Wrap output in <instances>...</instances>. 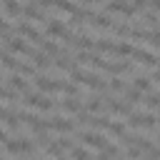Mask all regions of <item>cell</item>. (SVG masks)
I'll use <instances>...</instances> for the list:
<instances>
[{
	"mask_svg": "<svg viewBox=\"0 0 160 160\" xmlns=\"http://www.w3.org/2000/svg\"><path fill=\"white\" fill-rule=\"evenodd\" d=\"M5 152H8V155H22L20 135H18V138H8V142H5Z\"/></svg>",
	"mask_w": 160,
	"mask_h": 160,
	"instance_id": "21",
	"label": "cell"
},
{
	"mask_svg": "<svg viewBox=\"0 0 160 160\" xmlns=\"http://www.w3.org/2000/svg\"><path fill=\"white\" fill-rule=\"evenodd\" d=\"M132 88H138L140 92H150V78L135 72V75H132Z\"/></svg>",
	"mask_w": 160,
	"mask_h": 160,
	"instance_id": "19",
	"label": "cell"
},
{
	"mask_svg": "<svg viewBox=\"0 0 160 160\" xmlns=\"http://www.w3.org/2000/svg\"><path fill=\"white\" fill-rule=\"evenodd\" d=\"M22 15L28 18V20H45L48 22V18H45V12H42V8L32 0V2H28L25 8H22Z\"/></svg>",
	"mask_w": 160,
	"mask_h": 160,
	"instance_id": "13",
	"label": "cell"
},
{
	"mask_svg": "<svg viewBox=\"0 0 160 160\" xmlns=\"http://www.w3.org/2000/svg\"><path fill=\"white\" fill-rule=\"evenodd\" d=\"M125 100H128L130 105H138V102H142V92H140L138 88H128V90H125Z\"/></svg>",
	"mask_w": 160,
	"mask_h": 160,
	"instance_id": "23",
	"label": "cell"
},
{
	"mask_svg": "<svg viewBox=\"0 0 160 160\" xmlns=\"http://www.w3.org/2000/svg\"><path fill=\"white\" fill-rule=\"evenodd\" d=\"M88 22L92 25V28H102V30H110L112 28V18L108 15V12H90V18H88Z\"/></svg>",
	"mask_w": 160,
	"mask_h": 160,
	"instance_id": "11",
	"label": "cell"
},
{
	"mask_svg": "<svg viewBox=\"0 0 160 160\" xmlns=\"http://www.w3.org/2000/svg\"><path fill=\"white\" fill-rule=\"evenodd\" d=\"M52 160H68V158H65V155H58V158H52Z\"/></svg>",
	"mask_w": 160,
	"mask_h": 160,
	"instance_id": "32",
	"label": "cell"
},
{
	"mask_svg": "<svg viewBox=\"0 0 160 160\" xmlns=\"http://www.w3.org/2000/svg\"><path fill=\"white\" fill-rule=\"evenodd\" d=\"M130 5H132L135 10H145V8H148V0H132Z\"/></svg>",
	"mask_w": 160,
	"mask_h": 160,
	"instance_id": "28",
	"label": "cell"
},
{
	"mask_svg": "<svg viewBox=\"0 0 160 160\" xmlns=\"http://www.w3.org/2000/svg\"><path fill=\"white\" fill-rule=\"evenodd\" d=\"M18 72H20L22 78H35V75H38V70H35L32 65H28V62H20V65H18Z\"/></svg>",
	"mask_w": 160,
	"mask_h": 160,
	"instance_id": "27",
	"label": "cell"
},
{
	"mask_svg": "<svg viewBox=\"0 0 160 160\" xmlns=\"http://www.w3.org/2000/svg\"><path fill=\"white\" fill-rule=\"evenodd\" d=\"M80 135V140L88 145V148H95V150H102L105 145H108V138L102 135V132H98V130H80L78 132Z\"/></svg>",
	"mask_w": 160,
	"mask_h": 160,
	"instance_id": "3",
	"label": "cell"
},
{
	"mask_svg": "<svg viewBox=\"0 0 160 160\" xmlns=\"http://www.w3.org/2000/svg\"><path fill=\"white\" fill-rule=\"evenodd\" d=\"M142 105L148 110H160V92H145L142 95Z\"/></svg>",
	"mask_w": 160,
	"mask_h": 160,
	"instance_id": "20",
	"label": "cell"
},
{
	"mask_svg": "<svg viewBox=\"0 0 160 160\" xmlns=\"http://www.w3.org/2000/svg\"><path fill=\"white\" fill-rule=\"evenodd\" d=\"M0 65H2L5 70H12V72H18V65H20V62H18V60H15L10 52H5V55L0 58Z\"/></svg>",
	"mask_w": 160,
	"mask_h": 160,
	"instance_id": "22",
	"label": "cell"
},
{
	"mask_svg": "<svg viewBox=\"0 0 160 160\" xmlns=\"http://www.w3.org/2000/svg\"><path fill=\"white\" fill-rule=\"evenodd\" d=\"M15 35L28 38V40H30V42H35V45H42V40H45V38H42L32 25H30V22H18V25H15Z\"/></svg>",
	"mask_w": 160,
	"mask_h": 160,
	"instance_id": "5",
	"label": "cell"
},
{
	"mask_svg": "<svg viewBox=\"0 0 160 160\" xmlns=\"http://www.w3.org/2000/svg\"><path fill=\"white\" fill-rule=\"evenodd\" d=\"M25 105L30 110H40V112H50L55 108V102L45 95V92H28L25 95Z\"/></svg>",
	"mask_w": 160,
	"mask_h": 160,
	"instance_id": "2",
	"label": "cell"
},
{
	"mask_svg": "<svg viewBox=\"0 0 160 160\" xmlns=\"http://www.w3.org/2000/svg\"><path fill=\"white\" fill-rule=\"evenodd\" d=\"M105 105H108V110L112 112V115H122V118H128L130 112H132V105L128 102V100H118V98H105Z\"/></svg>",
	"mask_w": 160,
	"mask_h": 160,
	"instance_id": "7",
	"label": "cell"
},
{
	"mask_svg": "<svg viewBox=\"0 0 160 160\" xmlns=\"http://www.w3.org/2000/svg\"><path fill=\"white\" fill-rule=\"evenodd\" d=\"M112 160H115V158H112ZM118 160H122V158H118Z\"/></svg>",
	"mask_w": 160,
	"mask_h": 160,
	"instance_id": "34",
	"label": "cell"
},
{
	"mask_svg": "<svg viewBox=\"0 0 160 160\" xmlns=\"http://www.w3.org/2000/svg\"><path fill=\"white\" fill-rule=\"evenodd\" d=\"M112 138H118V140H122L125 135H128V122H115V120H110L108 122V128H105Z\"/></svg>",
	"mask_w": 160,
	"mask_h": 160,
	"instance_id": "16",
	"label": "cell"
},
{
	"mask_svg": "<svg viewBox=\"0 0 160 160\" xmlns=\"http://www.w3.org/2000/svg\"><path fill=\"white\" fill-rule=\"evenodd\" d=\"M42 52H48V55H52V58H58L60 55V45L58 42H52V40H42Z\"/></svg>",
	"mask_w": 160,
	"mask_h": 160,
	"instance_id": "25",
	"label": "cell"
},
{
	"mask_svg": "<svg viewBox=\"0 0 160 160\" xmlns=\"http://www.w3.org/2000/svg\"><path fill=\"white\" fill-rule=\"evenodd\" d=\"M150 10H155V12H160V0H150Z\"/></svg>",
	"mask_w": 160,
	"mask_h": 160,
	"instance_id": "29",
	"label": "cell"
},
{
	"mask_svg": "<svg viewBox=\"0 0 160 160\" xmlns=\"http://www.w3.org/2000/svg\"><path fill=\"white\" fill-rule=\"evenodd\" d=\"M132 58H135L138 65H145V68H152V70L160 65V58H158L155 52H150V50H140V48H135Z\"/></svg>",
	"mask_w": 160,
	"mask_h": 160,
	"instance_id": "9",
	"label": "cell"
},
{
	"mask_svg": "<svg viewBox=\"0 0 160 160\" xmlns=\"http://www.w3.org/2000/svg\"><path fill=\"white\" fill-rule=\"evenodd\" d=\"M45 32H48L50 38H62V40L70 35V30L65 28V22L58 20V18H48V22H45Z\"/></svg>",
	"mask_w": 160,
	"mask_h": 160,
	"instance_id": "8",
	"label": "cell"
},
{
	"mask_svg": "<svg viewBox=\"0 0 160 160\" xmlns=\"http://www.w3.org/2000/svg\"><path fill=\"white\" fill-rule=\"evenodd\" d=\"M48 130L70 135V132H78V122H72V120H68V118H50V120H48Z\"/></svg>",
	"mask_w": 160,
	"mask_h": 160,
	"instance_id": "4",
	"label": "cell"
},
{
	"mask_svg": "<svg viewBox=\"0 0 160 160\" xmlns=\"http://www.w3.org/2000/svg\"><path fill=\"white\" fill-rule=\"evenodd\" d=\"M102 108H105V95H90V98H88V102H85V110H88V112H92V115H95V112H100Z\"/></svg>",
	"mask_w": 160,
	"mask_h": 160,
	"instance_id": "15",
	"label": "cell"
},
{
	"mask_svg": "<svg viewBox=\"0 0 160 160\" xmlns=\"http://www.w3.org/2000/svg\"><path fill=\"white\" fill-rule=\"evenodd\" d=\"M5 45H8V50L10 52H20V55H25V58H32V48L25 42V38H20V35H15V38H8L5 40Z\"/></svg>",
	"mask_w": 160,
	"mask_h": 160,
	"instance_id": "6",
	"label": "cell"
},
{
	"mask_svg": "<svg viewBox=\"0 0 160 160\" xmlns=\"http://www.w3.org/2000/svg\"><path fill=\"white\" fill-rule=\"evenodd\" d=\"M88 8H92V5H100V2H105V0H82Z\"/></svg>",
	"mask_w": 160,
	"mask_h": 160,
	"instance_id": "31",
	"label": "cell"
},
{
	"mask_svg": "<svg viewBox=\"0 0 160 160\" xmlns=\"http://www.w3.org/2000/svg\"><path fill=\"white\" fill-rule=\"evenodd\" d=\"M152 80H155V82H160V65L152 70Z\"/></svg>",
	"mask_w": 160,
	"mask_h": 160,
	"instance_id": "30",
	"label": "cell"
},
{
	"mask_svg": "<svg viewBox=\"0 0 160 160\" xmlns=\"http://www.w3.org/2000/svg\"><path fill=\"white\" fill-rule=\"evenodd\" d=\"M82 108H85L82 98H70V95H68V98L60 102V110H62V112H68V115H78Z\"/></svg>",
	"mask_w": 160,
	"mask_h": 160,
	"instance_id": "12",
	"label": "cell"
},
{
	"mask_svg": "<svg viewBox=\"0 0 160 160\" xmlns=\"http://www.w3.org/2000/svg\"><path fill=\"white\" fill-rule=\"evenodd\" d=\"M2 10H5L8 18H20V12H22L18 0H2Z\"/></svg>",
	"mask_w": 160,
	"mask_h": 160,
	"instance_id": "18",
	"label": "cell"
},
{
	"mask_svg": "<svg viewBox=\"0 0 160 160\" xmlns=\"http://www.w3.org/2000/svg\"><path fill=\"white\" fill-rule=\"evenodd\" d=\"M8 85L12 88V90H18V92H22V95H28L30 92V85H28V80L20 75V72H15V75H10L8 78Z\"/></svg>",
	"mask_w": 160,
	"mask_h": 160,
	"instance_id": "14",
	"label": "cell"
},
{
	"mask_svg": "<svg viewBox=\"0 0 160 160\" xmlns=\"http://www.w3.org/2000/svg\"><path fill=\"white\" fill-rule=\"evenodd\" d=\"M0 100H5V102H10V105H15L18 102V90H8V88H2L0 85Z\"/></svg>",
	"mask_w": 160,
	"mask_h": 160,
	"instance_id": "24",
	"label": "cell"
},
{
	"mask_svg": "<svg viewBox=\"0 0 160 160\" xmlns=\"http://www.w3.org/2000/svg\"><path fill=\"white\" fill-rule=\"evenodd\" d=\"M70 160H92V158H90V152H88L85 148H78V145H75V148L70 150Z\"/></svg>",
	"mask_w": 160,
	"mask_h": 160,
	"instance_id": "26",
	"label": "cell"
},
{
	"mask_svg": "<svg viewBox=\"0 0 160 160\" xmlns=\"http://www.w3.org/2000/svg\"><path fill=\"white\" fill-rule=\"evenodd\" d=\"M158 140H160V130H158Z\"/></svg>",
	"mask_w": 160,
	"mask_h": 160,
	"instance_id": "33",
	"label": "cell"
},
{
	"mask_svg": "<svg viewBox=\"0 0 160 160\" xmlns=\"http://www.w3.org/2000/svg\"><path fill=\"white\" fill-rule=\"evenodd\" d=\"M32 62H35V68H40V70H50V68H52L50 55H48V52H42V50H40V52H38V50L32 52Z\"/></svg>",
	"mask_w": 160,
	"mask_h": 160,
	"instance_id": "17",
	"label": "cell"
},
{
	"mask_svg": "<svg viewBox=\"0 0 160 160\" xmlns=\"http://www.w3.org/2000/svg\"><path fill=\"white\" fill-rule=\"evenodd\" d=\"M128 128H142V130H158V118L150 112H130L128 115Z\"/></svg>",
	"mask_w": 160,
	"mask_h": 160,
	"instance_id": "1",
	"label": "cell"
},
{
	"mask_svg": "<svg viewBox=\"0 0 160 160\" xmlns=\"http://www.w3.org/2000/svg\"><path fill=\"white\" fill-rule=\"evenodd\" d=\"M105 10H108V12H122L128 20H132V15H135V8H132L128 0H110V2L105 5Z\"/></svg>",
	"mask_w": 160,
	"mask_h": 160,
	"instance_id": "10",
	"label": "cell"
}]
</instances>
